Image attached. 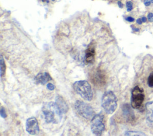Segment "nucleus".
Listing matches in <instances>:
<instances>
[{
	"label": "nucleus",
	"mask_w": 153,
	"mask_h": 136,
	"mask_svg": "<svg viewBox=\"0 0 153 136\" xmlns=\"http://www.w3.org/2000/svg\"><path fill=\"white\" fill-rule=\"evenodd\" d=\"M75 91L84 99L90 101L93 99V91L90 84L86 80H79L73 84Z\"/></svg>",
	"instance_id": "1"
},
{
	"label": "nucleus",
	"mask_w": 153,
	"mask_h": 136,
	"mask_svg": "<svg viewBox=\"0 0 153 136\" xmlns=\"http://www.w3.org/2000/svg\"><path fill=\"white\" fill-rule=\"evenodd\" d=\"M102 107L108 114H112L117 108V98L112 91L104 93L102 98Z\"/></svg>",
	"instance_id": "2"
},
{
	"label": "nucleus",
	"mask_w": 153,
	"mask_h": 136,
	"mask_svg": "<svg viewBox=\"0 0 153 136\" xmlns=\"http://www.w3.org/2000/svg\"><path fill=\"white\" fill-rule=\"evenodd\" d=\"M42 113L44 116L45 120L47 123H56L58 122V120L55 117V114H57L60 119L62 118L56 109L55 102H50L44 104L42 107Z\"/></svg>",
	"instance_id": "3"
},
{
	"label": "nucleus",
	"mask_w": 153,
	"mask_h": 136,
	"mask_svg": "<svg viewBox=\"0 0 153 136\" xmlns=\"http://www.w3.org/2000/svg\"><path fill=\"white\" fill-rule=\"evenodd\" d=\"M74 107L76 113L84 119H90L94 116V112L93 108L89 104L82 101H76Z\"/></svg>",
	"instance_id": "4"
},
{
	"label": "nucleus",
	"mask_w": 153,
	"mask_h": 136,
	"mask_svg": "<svg viewBox=\"0 0 153 136\" xmlns=\"http://www.w3.org/2000/svg\"><path fill=\"white\" fill-rule=\"evenodd\" d=\"M104 116L102 113L94 114L91 120V130L96 135H100L105 130Z\"/></svg>",
	"instance_id": "5"
},
{
	"label": "nucleus",
	"mask_w": 153,
	"mask_h": 136,
	"mask_svg": "<svg viewBox=\"0 0 153 136\" xmlns=\"http://www.w3.org/2000/svg\"><path fill=\"white\" fill-rule=\"evenodd\" d=\"M145 98L143 90L138 86L134 87L131 92V105L133 108H139L141 107Z\"/></svg>",
	"instance_id": "6"
},
{
	"label": "nucleus",
	"mask_w": 153,
	"mask_h": 136,
	"mask_svg": "<svg viewBox=\"0 0 153 136\" xmlns=\"http://www.w3.org/2000/svg\"><path fill=\"white\" fill-rule=\"evenodd\" d=\"M26 130L31 135H36L39 132V125L37 120L33 117H29L26 122Z\"/></svg>",
	"instance_id": "7"
},
{
	"label": "nucleus",
	"mask_w": 153,
	"mask_h": 136,
	"mask_svg": "<svg viewBox=\"0 0 153 136\" xmlns=\"http://www.w3.org/2000/svg\"><path fill=\"white\" fill-rule=\"evenodd\" d=\"M55 105L56 109L61 117H62V115L66 113L68 111V106L67 103L60 95H57L56 97Z\"/></svg>",
	"instance_id": "8"
},
{
	"label": "nucleus",
	"mask_w": 153,
	"mask_h": 136,
	"mask_svg": "<svg viewBox=\"0 0 153 136\" xmlns=\"http://www.w3.org/2000/svg\"><path fill=\"white\" fill-rule=\"evenodd\" d=\"M95 49L93 43H91L85 50V62L86 64H91L94 61Z\"/></svg>",
	"instance_id": "9"
},
{
	"label": "nucleus",
	"mask_w": 153,
	"mask_h": 136,
	"mask_svg": "<svg viewBox=\"0 0 153 136\" xmlns=\"http://www.w3.org/2000/svg\"><path fill=\"white\" fill-rule=\"evenodd\" d=\"M52 78L48 72H42L38 74L35 77V81L37 83H41L42 84H45L47 81L51 80Z\"/></svg>",
	"instance_id": "10"
},
{
	"label": "nucleus",
	"mask_w": 153,
	"mask_h": 136,
	"mask_svg": "<svg viewBox=\"0 0 153 136\" xmlns=\"http://www.w3.org/2000/svg\"><path fill=\"white\" fill-rule=\"evenodd\" d=\"M0 69H1V77H2L5 72V64L4 62V60L3 56L1 55V59H0Z\"/></svg>",
	"instance_id": "11"
},
{
	"label": "nucleus",
	"mask_w": 153,
	"mask_h": 136,
	"mask_svg": "<svg viewBox=\"0 0 153 136\" xmlns=\"http://www.w3.org/2000/svg\"><path fill=\"white\" fill-rule=\"evenodd\" d=\"M125 135H146L145 134L139 131H128L125 133Z\"/></svg>",
	"instance_id": "12"
},
{
	"label": "nucleus",
	"mask_w": 153,
	"mask_h": 136,
	"mask_svg": "<svg viewBox=\"0 0 153 136\" xmlns=\"http://www.w3.org/2000/svg\"><path fill=\"white\" fill-rule=\"evenodd\" d=\"M148 84L149 87H153V71L149 74L148 78Z\"/></svg>",
	"instance_id": "13"
},
{
	"label": "nucleus",
	"mask_w": 153,
	"mask_h": 136,
	"mask_svg": "<svg viewBox=\"0 0 153 136\" xmlns=\"http://www.w3.org/2000/svg\"><path fill=\"white\" fill-rule=\"evenodd\" d=\"M127 11H131L133 9V3L131 1H128L126 3Z\"/></svg>",
	"instance_id": "14"
},
{
	"label": "nucleus",
	"mask_w": 153,
	"mask_h": 136,
	"mask_svg": "<svg viewBox=\"0 0 153 136\" xmlns=\"http://www.w3.org/2000/svg\"><path fill=\"white\" fill-rule=\"evenodd\" d=\"M0 114H1V116L3 118H5L7 117V114H6V112H5V109L3 108V107H1V110H0Z\"/></svg>",
	"instance_id": "15"
},
{
	"label": "nucleus",
	"mask_w": 153,
	"mask_h": 136,
	"mask_svg": "<svg viewBox=\"0 0 153 136\" xmlns=\"http://www.w3.org/2000/svg\"><path fill=\"white\" fill-rule=\"evenodd\" d=\"M47 87L50 90H53L55 89L54 85L53 84H52V83H48L47 84Z\"/></svg>",
	"instance_id": "16"
},
{
	"label": "nucleus",
	"mask_w": 153,
	"mask_h": 136,
	"mask_svg": "<svg viewBox=\"0 0 153 136\" xmlns=\"http://www.w3.org/2000/svg\"><path fill=\"white\" fill-rule=\"evenodd\" d=\"M148 119L150 122H153V108L152 109L151 112L148 114Z\"/></svg>",
	"instance_id": "17"
},
{
	"label": "nucleus",
	"mask_w": 153,
	"mask_h": 136,
	"mask_svg": "<svg viewBox=\"0 0 153 136\" xmlns=\"http://www.w3.org/2000/svg\"><path fill=\"white\" fill-rule=\"evenodd\" d=\"M126 20L128 22H133L134 21V19L132 17H127L126 18Z\"/></svg>",
	"instance_id": "18"
},
{
	"label": "nucleus",
	"mask_w": 153,
	"mask_h": 136,
	"mask_svg": "<svg viewBox=\"0 0 153 136\" xmlns=\"http://www.w3.org/2000/svg\"><path fill=\"white\" fill-rule=\"evenodd\" d=\"M136 23H137V24H139V25H141L142 23V19H137L136 20Z\"/></svg>",
	"instance_id": "19"
},
{
	"label": "nucleus",
	"mask_w": 153,
	"mask_h": 136,
	"mask_svg": "<svg viewBox=\"0 0 153 136\" xmlns=\"http://www.w3.org/2000/svg\"><path fill=\"white\" fill-rule=\"evenodd\" d=\"M152 17H153V14L151 13H149L148 14V19H151V18H152Z\"/></svg>",
	"instance_id": "20"
},
{
	"label": "nucleus",
	"mask_w": 153,
	"mask_h": 136,
	"mask_svg": "<svg viewBox=\"0 0 153 136\" xmlns=\"http://www.w3.org/2000/svg\"><path fill=\"white\" fill-rule=\"evenodd\" d=\"M118 5L119 7L121 8H122L123 7V4L121 3V1H118Z\"/></svg>",
	"instance_id": "21"
},
{
	"label": "nucleus",
	"mask_w": 153,
	"mask_h": 136,
	"mask_svg": "<svg viewBox=\"0 0 153 136\" xmlns=\"http://www.w3.org/2000/svg\"><path fill=\"white\" fill-rule=\"evenodd\" d=\"M144 3L146 6H149L151 2V1H146V2H144Z\"/></svg>",
	"instance_id": "22"
},
{
	"label": "nucleus",
	"mask_w": 153,
	"mask_h": 136,
	"mask_svg": "<svg viewBox=\"0 0 153 136\" xmlns=\"http://www.w3.org/2000/svg\"><path fill=\"white\" fill-rule=\"evenodd\" d=\"M141 19L142 20V22H146V18L145 17H143Z\"/></svg>",
	"instance_id": "23"
},
{
	"label": "nucleus",
	"mask_w": 153,
	"mask_h": 136,
	"mask_svg": "<svg viewBox=\"0 0 153 136\" xmlns=\"http://www.w3.org/2000/svg\"><path fill=\"white\" fill-rule=\"evenodd\" d=\"M133 29L134 31H137V32L139 31V30L137 28H133Z\"/></svg>",
	"instance_id": "24"
},
{
	"label": "nucleus",
	"mask_w": 153,
	"mask_h": 136,
	"mask_svg": "<svg viewBox=\"0 0 153 136\" xmlns=\"http://www.w3.org/2000/svg\"><path fill=\"white\" fill-rule=\"evenodd\" d=\"M148 20H149V22H153V18H151V19H148Z\"/></svg>",
	"instance_id": "25"
},
{
	"label": "nucleus",
	"mask_w": 153,
	"mask_h": 136,
	"mask_svg": "<svg viewBox=\"0 0 153 136\" xmlns=\"http://www.w3.org/2000/svg\"><path fill=\"white\" fill-rule=\"evenodd\" d=\"M42 2H44V1H45L46 0H42ZM47 1V2H48V1Z\"/></svg>",
	"instance_id": "26"
},
{
	"label": "nucleus",
	"mask_w": 153,
	"mask_h": 136,
	"mask_svg": "<svg viewBox=\"0 0 153 136\" xmlns=\"http://www.w3.org/2000/svg\"><path fill=\"white\" fill-rule=\"evenodd\" d=\"M151 0H145V2H146V1H150Z\"/></svg>",
	"instance_id": "27"
},
{
	"label": "nucleus",
	"mask_w": 153,
	"mask_h": 136,
	"mask_svg": "<svg viewBox=\"0 0 153 136\" xmlns=\"http://www.w3.org/2000/svg\"><path fill=\"white\" fill-rule=\"evenodd\" d=\"M150 1H151V3H153V0H151Z\"/></svg>",
	"instance_id": "28"
},
{
	"label": "nucleus",
	"mask_w": 153,
	"mask_h": 136,
	"mask_svg": "<svg viewBox=\"0 0 153 136\" xmlns=\"http://www.w3.org/2000/svg\"><path fill=\"white\" fill-rule=\"evenodd\" d=\"M52 1H54V0H52Z\"/></svg>",
	"instance_id": "29"
}]
</instances>
